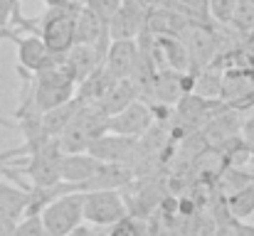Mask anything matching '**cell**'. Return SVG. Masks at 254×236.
I'll return each mask as SVG.
<instances>
[{
  "label": "cell",
  "mask_w": 254,
  "mask_h": 236,
  "mask_svg": "<svg viewBox=\"0 0 254 236\" xmlns=\"http://www.w3.org/2000/svg\"><path fill=\"white\" fill-rule=\"evenodd\" d=\"M15 224H17V222H10V219L0 217V236H12V232H15Z\"/></svg>",
  "instance_id": "27"
},
{
  "label": "cell",
  "mask_w": 254,
  "mask_h": 236,
  "mask_svg": "<svg viewBox=\"0 0 254 236\" xmlns=\"http://www.w3.org/2000/svg\"><path fill=\"white\" fill-rule=\"evenodd\" d=\"M104 236H158V232L148 222H143L141 217L128 214L126 219H121L114 227L104 229Z\"/></svg>",
  "instance_id": "18"
},
{
  "label": "cell",
  "mask_w": 254,
  "mask_h": 236,
  "mask_svg": "<svg viewBox=\"0 0 254 236\" xmlns=\"http://www.w3.org/2000/svg\"><path fill=\"white\" fill-rule=\"evenodd\" d=\"M99 165L101 162L91 153H62V160H60L62 182L74 185L77 189L84 192V185L94 177V172L99 170Z\"/></svg>",
  "instance_id": "12"
},
{
  "label": "cell",
  "mask_w": 254,
  "mask_h": 236,
  "mask_svg": "<svg viewBox=\"0 0 254 236\" xmlns=\"http://www.w3.org/2000/svg\"><path fill=\"white\" fill-rule=\"evenodd\" d=\"M124 0H84V5H89L96 15H101L104 20H111V15L121 7Z\"/></svg>",
  "instance_id": "22"
},
{
  "label": "cell",
  "mask_w": 254,
  "mask_h": 236,
  "mask_svg": "<svg viewBox=\"0 0 254 236\" xmlns=\"http://www.w3.org/2000/svg\"><path fill=\"white\" fill-rule=\"evenodd\" d=\"M104 67L116 79H136L143 69V52L136 40H111Z\"/></svg>",
  "instance_id": "8"
},
{
  "label": "cell",
  "mask_w": 254,
  "mask_h": 236,
  "mask_svg": "<svg viewBox=\"0 0 254 236\" xmlns=\"http://www.w3.org/2000/svg\"><path fill=\"white\" fill-rule=\"evenodd\" d=\"M153 106L146 101H131L126 108H121L119 113L109 116V131L121 133V136H133L141 138L146 136V131H151L153 126Z\"/></svg>",
  "instance_id": "9"
},
{
  "label": "cell",
  "mask_w": 254,
  "mask_h": 236,
  "mask_svg": "<svg viewBox=\"0 0 254 236\" xmlns=\"http://www.w3.org/2000/svg\"><path fill=\"white\" fill-rule=\"evenodd\" d=\"M141 150V141L133 136H121L114 131H106L104 136H99L86 153L96 157L99 162H126Z\"/></svg>",
  "instance_id": "10"
},
{
  "label": "cell",
  "mask_w": 254,
  "mask_h": 236,
  "mask_svg": "<svg viewBox=\"0 0 254 236\" xmlns=\"http://www.w3.org/2000/svg\"><path fill=\"white\" fill-rule=\"evenodd\" d=\"M230 27L245 40H254V0H237V10L232 15Z\"/></svg>",
  "instance_id": "19"
},
{
  "label": "cell",
  "mask_w": 254,
  "mask_h": 236,
  "mask_svg": "<svg viewBox=\"0 0 254 236\" xmlns=\"http://www.w3.org/2000/svg\"><path fill=\"white\" fill-rule=\"evenodd\" d=\"M109 131V116L96 103H82L79 113L72 118V123L62 131L60 148L62 153H86L89 145Z\"/></svg>",
  "instance_id": "2"
},
{
  "label": "cell",
  "mask_w": 254,
  "mask_h": 236,
  "mask_svg": "<svg viewBox=\"0 0 254 236\" xmlns=\"http://www.w3.org/2000/svg\"><path fill=\"white\" fill-rule=\"evenodd\" d=\"M183 42L188 47V54H190V69L197 74L200 69H205L207 64L215 62V57L220 54V40H217V32L200 22V25H190L183 35Z\"/></svg>",
  "instance_id": "7"
},
{
  "label": "cell",
  "mask_w": 254,
  "mask_h": 236,
  "mask_svg": "<svg viewBox=\"0 0 254 236\" xmlns=\"http://www.w3.org/2000/svg\"><path fill=\"white\" fill-rule=\"evenodd\" d=\"M180 5L175 7L178 12L180 10H190L192 15H200V17H205L207 15V0H178Z\"/></svg>",
  "instance_id": "24"
},
{
  "label": "cell",
  "mask_w": 254,
  "mask_h": 236,
  "mask_svg": "<svg viewBox=\"0 0 254 236\" xmlns=\"http://www.w3.org/2000/svg\"><path fill=\"white\" fill-rule=\"evenodd\" d=\"M0 123H2V126H15V123H10V121H2V118H0Z\"/></svg>",
  "instance_id": "30"
},
{
  "label": "cell",
  "mask_w": 254,
  "mask_h": 236,
  "mask_svg": "<svg viewBox=\"0 0 254 236\" xmlns=\"http://www.w3.org/2000/svg\"><path fill=\"white\" fill-rule=\"evenodd\" d=\"M220 101L227 108L247 113L254 108V67H230L225 69Z\"/></svg>",
  "instance_id": "6"
},
{
  "label": "cell",
  "mask_w": 254,
  "mask_h": 236,
  "mask_svg": "<svg viewBox=\"0 0 254 236\" xmlns=\"http://www.w3.org/2000/svg\"><path fill=\"white\" fill-rule=\"evenodd\" d=\"M237 10V0H207V15L217 25H230Z\"/></svg>",
  "instance_id": "21"
},
{
  "label": "cell",
  "mask_w": 254,
  "mask_h": 236,
  "mask_svg": "<svg viewBox=\"0 0 254 236\" xmlns=\"http://www.w3.org/2000/svg\"><path fill=\"white\" fill-rule=\"evenodd\" d=\"M143 30H146V15L131 0L128 2H121V7L109 20V35H111V40H136V35H141Z\"/></svg>",
  "instance_id": "13"
},
{
  "label": "cell",
  "mask_w": 254,
  "mask_h": 236,
  "mask_svg": "<svg viewBox=\"0 0 254 236\" xmlns=\"http://www.w3.org/2000/svg\"><path fill=\"white\" fill-rule=\"evenodd\" d=\"M15 12H20V0H0V30L7 27Z\"/></svg>",
  "instance_id": "23"
},
{
  "label": "cell",
  "mask_w": 254,
  "mask_h": 236,
  "mask_svg": "<svg viewBox=\"0 0 254 236\" xmlns=\"http://www.w3.org/2000/svg\"><path fill=\"white\" fill-rule=\"evenodd\" d=\"M82 2L77 5H55L47 7L40 17H25L22 10L15 12L12 17V27L17 32H32L37 37H42V42L60 57H64L72 45L77 42V10Z\"/></svg>",
  "instance_id": "1"
},
{
  "label": "cell",
  "mask_w": 254,
  "mask_h": 236,
  "mask_svg": "<svg viewBox=\"0 0 254 236\" xmlns=\"http://www.w3.org/2000/svg\"><path fill=\"white\" fill-rule=\"evenodd\" d=\"M79 108H82V101L74 96L72 101H67V103H62V106H57V108L45 111V113L40 116L42 128H45L52 138H60V136H62V131H64V128L72 123V118L79 113Z\"/></svg>",
  "instance_id": "16"
},
{
  "label": "cell",
  "mask_w": 254,
  "mask_h": 236,
  "mask_svg": "<svg viewBox=\"0 0 254 236\" xmlns=\"http://www.w3.org/2000/svg\"><path fill=\"white\" fill-rule=\"evenodd\" d=\"M12 236H52V234L47 232V227L42 222V212H30L15 224Z\"/></svg>",
  "instance_id": "20"
},
{
  "label": "cell",
  "mask_w": 254,
  "mask_h": 236,
  "mask_svg": "<svg viewBox=\"0 0 254 236\" xmlns=\"http://www.w3.org/2000/svg\"><path fill=\"white\" fill-rule=\"evenodd\" d=\"M77 2H82V0H45L47 7H55V5H77Z\"/></svg>",
  "instance_id": "28"
},
{
  "label": "cell",
  "mask_w": 254,
  "mask_h": 236,
  "mask_svg": "<svg viewBox=\"0 0 254 236\" xmlns=\"http://www.w3.org/2000/svg\"><path fill=\"white\" fill-rule=\"evenodd\" d=\"M67 236H74V234H67ZM77 236H104L101 232L99 234H91V232H82V234H77Z\"/></svg>",
  "instance_id": "29"
},
{
  "label": "cell",
  "mask_w": 254,
  "mask_h": 236,
  "mask_svg": "<svg viewBox=\"0 0 254 236\" xmlns=\"http://www.w3.org/2000/svg\"><path fill=\"white\" fill-rule=\"evenodd\" d=\"M42 222L52 236L74 234L84 222V192L72 189L42 207Z\"/></svg>",
  "instance_id": "4"
},
{
  "label": "cell",
  "mask_w": 254,
  "mask_h": 236,
  "mask_svg": "<svg viewBox=\"0 0 254 236\" xmlns=\"http://www.w3.org/2000/svg\"><path fill=\"white\" fill-rule=\"evenodd\" d=\"M62 64H64V69L74 77L77 84H82L86 77H91V74L104 64V57H101V52H99L94 45L74 42L72 49L62 57Z\"/></svg>",
  "instance_id": "11"
},
{
  "label": "cell",
  "mask_w": 254,
  "mask_h": 236,
  "mask_svg": "<svg viewBox=\"0 0 254 236\" xmlns=\"http://www.w3.org/2000/svg\"><path fill=\"white\" fill-rule=\"evenodd\" d=\"M138 94H141V89H138V81H136V79H119V81L109 89V94H106L101 101H96V106H99L106 116H114V113H119L121 108H126L131 101H136Z\"/></svg>",
  "instance_id": "15"
},
{
  "label": "cell",
  "mask_w": 254,
  "mask_h": 236,
  "mask_svg": "<svg viewBox=\"0 0 254 236\" xmlns=\"http://www.w3.org/2000/svg\"><path fill=\"white\" fill-rule=\"evenodd\" d=\"M128 212V202L124 199V194L119 189H86L84 192V222L99 227V229H109L116 222L126 219Z\"/></svg>",
  "instance_id": "5"
},
{
  "label": "cell",
  "mask_w": 254,
  "mask_h": 236,
  "mask_svg": "<svg viewBox=\"0 0 254 236\" xmlns=\"http://www.w3.org/2000/svg\"><path fill=\"white\" fill-rule=\"evenodd\" d=\"M240 138L250 145V148H254V108H250V113H247V118L242 121V128H240Z\"/></svg>",
  "instance_id": "25"
},
{
  "label": "cell",
  "mask_w": 254,
  "mask_h": 236,
  "mask_svg": "<svg viewBox=\"0 0 254 236\" xmlns=\"http://www.w3.org/2000/svg\"><path fill=\"white\" fill-rule=\"evenodd\" d=\"M0 42H12L17 47V67H22V69H27L32 74L62 64V57L55 54L42 42V37H37L32 32H22L20 35L15 27H2L0 30Z\"/></svg>",
  "instance_id": "3"
},
{
  "label": "cell",
  "mask_w": 254,
  "mask_h": 236,
  "mask_svg": "<svg viewBox=\"0 0 254 236\" xmlns=\"http://www.w3.org/2000/svg\"><path fill=\"white\" fill-rule=\"evenodd\" d=\"M225 207L230 212L232 219H247L254 214V180L232 189L227 197H225Z\"/></svg>",
  "instance_id": "17"
},
{
  "label": "cell",
  "mask_w": 254,
  "mask_h": 236,
  "mask_svg": "<svg viewBox=\"0 0 254 236\" xmlns=\"http://www.w3.org/2000/svg\"><path fill=\"white\" fill-rule=\"evenodd\" d=\"M232 236H254V227L245 219H232Z\"/></svg>",
  "instance_id": "26"
},
{
  "label": "cell",
  "mask_w": 254,
  "mask_h": 236,
  "mask_svg": "<svg viewBox=\"0 0 254 236\" xmlns=\"http://www.w3.org/2000/svg\"><path fill=\"white\" fill-rule=\"evenodd\" d=\"M192 22H188L185 15H180L175 7H156L146 15V30L151 35H168V37H183L185 30Z\"/></svg>",
  "instance_id": "14"
}]
</instances>
